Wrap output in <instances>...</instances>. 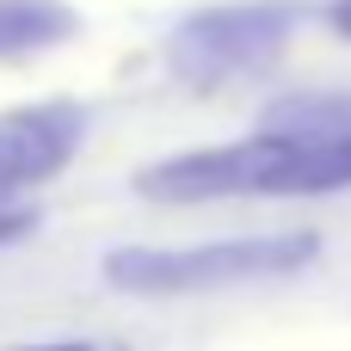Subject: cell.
<instances>
[{
    "mask_svg": "<svg viewBox=\"0 0 351 351\" xmlns=\"http://www.w3.org/2000/svg\"><path fill=\"white\" fill-rule=\"evenodd\" d=\"M321 253L315 234H241L210 247H123L105 259V284L130 296H191V290H228L253 278H290Z\"/></svg>",
    "mask_w": 351,
    "mask_h": 351,
    "instance_id": "obj_1",
    "label": "cell"
},
{
    "mask_svg": "<svg viewBox=\"0 0 351 351\" xmlns=\"http://www.w3.org/2000/svg\"><path fill=\"white\" fill-rule=\"evenodd\" d=\"M290 31H296V12L278 6V0L210 6V12H191V19L173 31L167 62H173L185 80H234V74L271 68V62L290 49Z\"/></svg>",
    "mask_w": 351,
    "mask_h": 351,
    "instance_id": "obj_2",
    "label": "cell"
},
{
    "mask_svg": "<svg viewBox=\"0 0 351 351\" xmlns=\"http://www.w3.org/2000/svg\"><path fill=\"white\" fill-rule=\"evenodd\" d=\"M284 123L278 130H259V136H241V142H222V148H191V154H173L160 167H148L136 179L142 197H160V204H204V197H265V179L271 167L284 160Z\"/></svg>",
    "mask_w": 351,
    "mask_h": 351,
    "instance_id": "obj_3",
    "label": "cell"
},
{
    "mask_svg": "<svg viewBox=\"0 0 351 351\" xmlns=\"http://www.w3.org/2000/svg\"><path fill=\"white\" fill-rule=\"evenodd\" d=\"M80 142H86V111L68 99L0 111V210L19 204L25 191L49 185L80 154Z\"/></svg>",
    "mask_w": 351,
    "mask_h": 351,
    "instance_id": "obj_4",
    "label": "cell"
},
{
    "mask_svg": "<svg viewBox=\"0 0 351 351\" xmlns=\"http://www.w3.org/2000/svg\"><path fill=\"white\" fill-rule=\"evenodd\" d=\"M284 160L265 179V197H321L351 185V117L339 123H284Z\"/></svg>",
    "mask_w": 351,
    "mask_h": 351,
    "instance_id": "obj_5",
    "label": "cell"
},
{
    "mask_svg": "<svg viewBox=\"0 0 351 351\" xmlns=\"http://www.w3.org/2000/svg\"><path fill=\"white\" fill-rule=\"evenodd\" d=\"M80 31V12L68 0H0V62L43 56Z\"/></svg>",
    "mask_w": 351,
    "mask_h": 351,
    "instance_id": "obj_6",
    "label": "cell"
},
{
    "mask_svg": "<svg viewBox=\"0 0 351 351\" xmlns=\"http://www.w3.org/2000/svg\"><path fill=\"white\" fill-rule=\"evenodd\" d=\"M327 25H333L339 37H351V0H333V6H327Z\"/></svg>",
    "mask_w": 351,
    "mask_h": 351,
    "instance_id": "obj_7",
    "label": "cell"
},
{
    "mask_svg": "<svg viewBox=\"0 0 351 351\" xmlns=\"http://www.w3.org/2000/svg\"><path fill=\"white\" fill-rule=\"evenodd\" d=\"M19 351H99V346H86V339H62V346H19Z\"/></svg>",
    "mask_w": 351,
    "mask_h": 351,
    "instance_id": "obj_8",
    "label": "cell"
}]
</instances>
